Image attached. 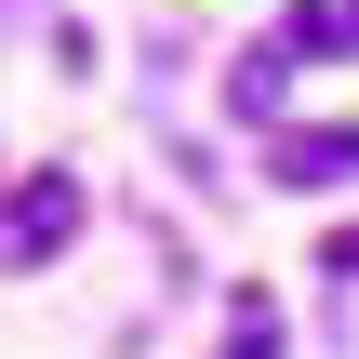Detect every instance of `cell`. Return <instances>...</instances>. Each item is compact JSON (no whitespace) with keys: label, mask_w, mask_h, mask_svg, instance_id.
Segmentation results:
<instances>
[{"label":"cell","mask_w":359,"mask_h":359,"mask_svg":"<svg viewBox=\"0 0 359 359\" xmlns=\"http://www.w3.org/2000/svg\"><path fill=\"white\" fill-rule=\"evenodd\" d=\"M80 213H93V200H80V173H53V160H40V173H13V187H0V266H13V280H27V266H53V253L80 240Z\"/></svg>","instance_id":"1"},{"label":"cell","mask_w":359,"mask_h":359,"mask_svg":"<svg viewBox=\"0 0 359 359\" xmlns=\"http://www.w3.org/2000/svg\"><path fill=\"white\" fill-rule=\"evenodd\" d=\"M266 173H280V187H346V173H359V133H346V120H306V133L266 147Z\"/></svg>","instance_id":"2"},{"label":"cell","mask_w":359,"mask_h":359,"mask_svg":"<svg viewBox=\"0 0 359 359\" xmlns=\"http://www.w3.org/2000/svg\"><path fill=\"white\" fill-rule=\"evenodd\" d=\"M266 40H280L293 67H320V53H346V13H333V0H293V13H280Z\"/></svg>","instance_id":"3"},{"label":"cell","mask_w":359,"mask_h":359,"mask_svg":"<svg viewBox=\"0 0 359 359\" xmlns=\"http://www.w3.org/2000/svg\"><path fill=\"white\" fill-rule=\"evenodd\" d=\"M226 359H280V320H266V293H240V333H226Z\"/></svg>","instance_id":"4"},{"label":"cell","mask_w":359,"mask_h":359,"mask_svg":"<svg viewBox=\"0 0 359 359\" xmlns=\"http://www.w3.org/2000/svg\"><path fill=\"white\" fill-rule=\"evenodd\" d=\"M320 266H333V280H359V226H333V240H320Z\"/></svg>","instance_id":"5"}]
</instances>
